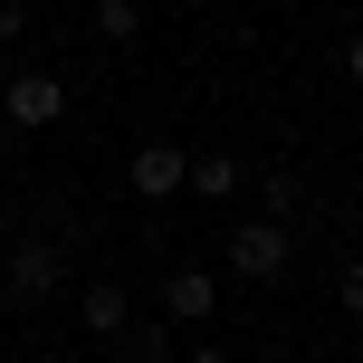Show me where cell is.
<instances>
[{
  "mask_svg": "<svg viewBox=\"0 0 363 363\" xmlns=\"http://www.w3.org/2000/svg\"><path fill=\"white\" fill-rule=\"evenodd\" d=\"M0 115H10L19 134H38V125H57V115H67V86H57L48 67H19L10 96H0Z\"/></svg>",
  "mask_w": 363,
  "mask_h": 363,
  "instance_id": "cell-3",
  "label": "cell"
},
{
  "mask_svg": "<svg viewBox=\"0 0 363 363\" xmlns=\"http://www.w3.org/2000/svg\"><path fill=\"white\" fill-rule=\"evenodd\" d=\"M182 163H191V153H182V144H144V153H134V163H125V182H134V201H172V191H182Z\"/></svg>",
  "mask_w": 363,
  "mask_h": 363,
  "instance_id": "cell-4",
  "label": "cell"
},
{
  "mask_svg": "<svg viewBox=\"0 0 363 363\" xmlns=\"http://www.w3.org/2000/svg\"><path fill=\"white\" fill-rule=\"evenodd\" d=\"M57 287H67V249H57V239H19L10 268H0V296H10V306H48Z\"/></svg>",
  "mask_w": 363,
  "mask_h": 363,
  "instance_id": "cell-1",
  "label": "cell"
},
{
  "mask_svg": "<svg viewBox=\"0 0 363 363\" xmlns=\"http://www.w3.org/2000/svg\"><path fill=\"white\" fill-rule=\"evenodd\" d=\"M182 182H191L201 201H230V191H239V163H230V153H191V163H182Z\"/></svg>",
  "mask_w": 363,
  "mask_h": 363,
  "instance_id": "cell-7",
  "label": "cell"
},
{
  "mask_svg": "<svg viewBox=\"0 0 363 363\" xmlns=\"http://www.w3.org/2000/svg\"><path fill=\"white\" fill-rule=\"evenodd\" d=\"M258 201H268V220H287V211H296V182H287V172H268V182H258Z\"/></svg>",
  "mask_w": 363,
  "mask_h": 363,
  "instance_id": "cell-9",
  "label": "cell"
},
{
  "mask_svg": "<svg viewBox=\"0 0 363 363\" xmlns=\"http://www.w3.org/2000/svg\"><path fill=\"white\" fill-rule=\"evenodd\" d=\"M77 315H86V335H106V345H115V335L134 325V296H125V287H86V296H77Z\"/></svg>",
  "mask_w": 363,
  "mask_h": 363,
  "instance_id": "cell-6",
  "label": "cell"
},
{
  "mask_svg": "<svg viewBox=\"0 0 363 363\" xmlns=\"http://www.w3.org/2000/svg\"><path fill=\"white\" fill-rule=\"evenodd\" d=\"M191 363H230V354H220V345H201V354H191Z\"/></svg>",
  "mask_w": 363,
  "mask_h": 363,
  "instance_id": "cell-11",
  "label": "cell"
},
{
  "mask_svg": "<svg viewBox=\"0 0 363 363\" xmlns=\"http://www.w3.org/2000/svg\"><path fill=\"white\" fill-rule=\"evenodd\" d=\"M96 29H106L115 48H134V38H144V0H96Z\"/></svg>",
  "mask_w": 363,
  "mask_h": 363,
  "instance_id": "cell-8",
  "label": "cell"
},
{
  "mask_svg": "<svg viewBox=\"0 0 363 363\" xmlns=\"http://www.w3.org/2000/svg\"><path fill=\"white\" fill-rule=\"evenodd\" d=\"M287 258H296L287 220H239V230H230V277H249V287L287 277Z\"/></svg>",
  "mask_w": 363,
  "mask_h": 363,
  "instance_id": "cell-2",
  "label": "cell"
},
{
  "mask_svg": "<svg viewBox=\"0 0 363 363\" xmlns=\"http://www.w3.org/2000/svg\"><path fill=\"white\" fill-rule=\"evenodd\" d=\"M163 306L182 315V325H201V315H220V277H211V268H172Z\"/></svg>",
  "mask_w": 363,
  "mask_h": 363,
  "instance_id": "cell-5",
  "label": "cell"
},
{
  "mask_svg": "<svg viewBox=\"0 0 363 363\" xmlns=\"http://www.w3.org/2000/svg\"><path fill=\"white\" fill-rule=\"evenodd\" d=\"M29 38V0H0V48H19Z\"/></svg>",
  "mask_w": 363,
  "mask_h": 363,
  "instance_id": "cell-10",
  "label": "cell"
},
{
  "mask_svg": "<svg viewBox=\"0 0 363 363\" xmlns=\"http://www.w3.org/2000/svg\"><path fill=\"white\" fill-rule=\"evenodd\" d=\"M0 163H10V134H0Z\"/></svg>",
  "mask_w": 363,
  "mask_h": 363,
  "instance_id": "cell-12",
  "label": "cell"
}]
</instances>
